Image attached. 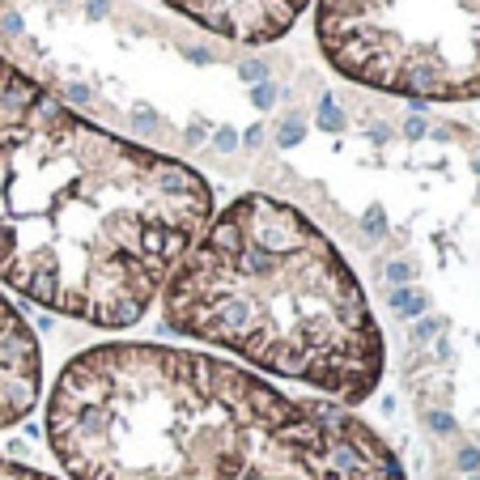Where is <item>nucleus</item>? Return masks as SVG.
<instances>
[{
	"label": "nucleus",
	"instance_id": "obj_1",
	"mask_svg": "<svg viewBox=\"0 0 480 480\" xmlns=\"http://www.w3.org/2000/svg\"><path fill=\"white\" fill-rule=\"evenodd\" d=\"M217 212L200 170L81 119L0 56V281L119 332Z\"/></svg>",
	"mask_w": 480,
	"mask_h": 480
},
{
	"label": "nucleus",
	"instance_id": "obj_2",
	"mask_svg": "<svg viewBox=\"0 0 480 480\" xmlns=\"http://www.w3.org/2000/svg\"><path fill=\"white\" fill-rule=\"evenodd\" d=\"M47 442L68 480H404L344 404L170 344L77 353L51 387Z\"/></svg>",
	"mask_w": 480,
	"mask_h": 480
},
{
	"label": "nucleus",
	"instance_id": "obj_3",
	"mask_svg": "<svg viewBox=\"0 0 480 480\" xmlns=\"http://www.w3.org/2000/svg\"><path fill=\"white\" fill-rule=\"evenodd\" d=\"M166 328L242 365L365 404L383 332L336 242L302 208L247 191L212 212L162 285Z\"/></svg>",
	"mask_w": 480,
	"mask_h": 480
},
{
	"label": "nucleus",
	"instance_id": "obj_4",
	"mask_svg": "<svg viewBox=\"0 0 480 480\" xmlns=\"http://www.w3.org/2000/svg\"><path fill=\"white\" fill-rule=\"evenodd\" d=\"M314 38L323 60L365 89L480 98V0H319Z\"/></svg>",
	"mask_w": 480,
	"mask_h": 480
},
{
	"label": "nucleus",
	"instance_id": "obj_5",
	"mask_svg": "<svg viewBox=\"0 0 480 480\" xmlns=\"http://www.w3.org/2000/svg\"><path fill=\"white\" fill-rule=\"evenodd\" d=\"M166 5L208 34L263 47L285 38L293 22L310 9V0H166Z\"/></svg>",
	"mask_w": 480,
	"mask_h": 480
},
{
	"label": "nucleus",
	"instance_id": "obj_6",
	"mask_svg": "<svg viewBox=\"0 0 480 480\" xmlns=\"http://www.w3.org/2000/svg\"><path fill=\"white\" fill-rule=\"evenodd\" d=\"M43 395V349L22 310L0 293V430L26 421Z\"/></svg>",
	"mask_w": 480,
	"mask_h": 480
},
{
	"label": "nucleus",
	"instance_id": "obj_7",
	"mask_svg": "<svg viewBox=\"0 0 480 480\" xmlns=\"http://www.w3.org/2000/svg\"><path fill=\"white\" fill-rule=\"evenodd\" d=\"M0 480H56L38 467H26V463H13V459H0Z\"/></svg>",
	"mask_w": 480,
	"mask_h": 480
}]
</instances>
